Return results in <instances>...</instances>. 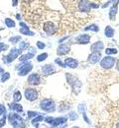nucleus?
<instances>
[{
	"instance_id": "obj_1",
	"label": "nucleus",
	"mask_w": 119,
	"mask_h": 128,
	"mask_svg": "<svg viewBox=\"0 0 119 128\" xmlns=\"http://www.w3.org/2000/svg\"><path fill=\"white\" fill-rule=\"evenodd\" d=\"M8 121L13 128H26L24 119L15 112H11L8 114Z\"/></svg>"
},
{
	"instance_id": "obj_2",
	"label": "nucleus",
	"mask_w": 119,
	"mask_h": 128,
	"mask_svg": "<svg viewBox=\"0 0 119 128\" xmlns=\"http://www.w3.org/2000/svg\"><path fill=\"white\" fill-rule=\"evenodd\" d=\"M59 29H60V25H58L55 21H52V20L46 21L44 23V25H43L44 32H46L47 34H49V36L56 34V32H58Z\"/></svg>"
},
{
	"instance_id": "obj_3",
	"label": "nucleus",
	"mask_w": 119,
	"mask_h": 128,
	"mask_svg": "<svg viewBox=\"0 0 119 128\" xmlns=\"http://www.w3.org/2000/svg\"><path fill=\"white\" fill-rule=\"evenodd\" d=\"M40 108L42 110L46 112H56V104L51 98H44L40 102Z\"/></svg>"
},
{
	"instance_id": "obj_4",
	"label": "nucleus",
	"mask_w": 119,
	"mask_h": 128,
	"mask_svg": "<svg viewBox=\"0 0 119 128\" xmlns=\"http://www.w3.org/2000/svg\"><path fill=\"white\" fill-rule=\"evenodd\" d=\"M44 120L47 123H50L52 128H55L60 126L61 124L66 123L67 120H68V117H65V116H62V117H50V116H48V117H45Z\"/></svg>"
},
{
	"instance_id": "obj_5",
	"label": "nucleus",
	"mask_w": 119,
	"mask_h": 128,
	"mask_svg": "<svg viewBox=\"0 0 119 128\" xmlns=\"http://www.w3.org/2000/svg\"><path fill=\"white\" fill-rule=\"evenodd\" d=\"M66 77H67L68 83L71 86V88L73 89V91L75 92V89H76L77 94H78V92H80V90L82 88V83L80 82V80L77 78H75L74 76L70 75V74H66Z\"/></svg>"
},
{
	"instance_id": "obj_6",
	"label": "nucleus",
	"mask_w": 119,
	"mask_h": 128,
	"mask_svg": "<svg viewBox=\"0 0 119 128\" xmlns=\"http://www.w3.org/2000/svg\"><path fill=\"white\" fill-rule=\"evenodd\" d=\"M24 96H25L27 100H29V102H34V100H36L39 98V93H38V91H37L36 89L28 88V89L25 90Z\"/></svg>"
},
{
	"instance_id": "obj_7",
	"label": "nucleus",
	"mask_w": 119,
	"mask_h": 128,
	"mask_svg": "<svg viewBox=\"0 0 119 128\" xmlns=\"http://www.w3.org/2000/svg\"><path fill=\"white\" fill-rule=\"evenodd\" d=\"M33 69V64L31 62L26 61L24 64H22L18 69V75L19 76H26L31 70Z\"/></svg>"
},
{
	"instance_id": "obj_8",
	"label": "nucleus",
	"mask_w": 119,
	"mask_h": 128,
	"mask_svg": "<svg viewBox=\"0 0 119 128\" xmlns=\"http://www.w3.org/2000/svg\"><path fill=\"white\" fill-rule=\"evenodd\" d=\"M114 64H115V58H113L111 56H106L101 60L100 66H101V68L105 69V70H109L113 67Z\"/></svg>"
},
{
	"instance_id": "obj_9",
	"label": "nucleus",
	"mask_w": 119,
	"mask_h": 128,
	"mask_svg": "<svg viewBox=\"0 0 119 128\" xmlns=\"http://www.w3.org/2000/svg\"><path fill=\"white\" fill-rule=\"evenodd\" d=\"M21 52H22V50H21L20 48H19V49H17V48H13V49L10 51V53L5 57V59L3 58V60H4L6 63H11L12 61H14L18 56L21 54Z\"/></svg>"
},
{
	"instance_id": "obj_10",
	"label": "nucleus",
	"mask_w": 119,
	"mask_h": 128,
	"mask_svg": "<svg viewBox=\"0 0 119 128\" xmlns=\"http://www.w3.org/2000/svg\"><path fill=\"white\" fill-rule=\"evenodd\" d=\"M41 77L39 74L37 73H33L28 77V84L31 86H38L41 84Z\"/></svg>"
},
{
	"instance_id": "obj_11",
	"label": "nucleus",
	"mask_w": 119,
	"mask_h": 128,
	"mask_svg": "<svg viewBox=\"0 0 119 128\" xmlns=\"http://www.w3.org/2000/svg\"><path fill=\"white\" fill-rule=\"evenodd\" d=\"M101 58V53L99 51H93L89 56H88V59L87 61L90 64H95L97 63Z\"/></svg>"
},
{
	"instance_id": "obj_12",
	"label": "nucleus",
	"mask_w": 119,
	"mask_h": 128,
	"mask_svg": "<svg viewBox=\"0 0 119 128\" xmlns=\"http://www.w3.org/2000/svg\"><path fill=\"white\" fill-rule=\"evenodd\" d=\"M56 72V68L52 64H46L42 67V73L44 76H49L51 74H54Z\"/></svg>"
},
{
	"instance_id": "obj_13",
	"label": "nucleus",
	"mask_w": 119,
	"mask_h": 128,
	"mask_svg": "<svg viewBox=\"0 0 119 128\" xmlns=\"http://www.w3.org/2000/svg\"><path fill=\"white\" fill-rule=\"evenodd\" d=\"M90 40V36L87 34H80L76 38H75V42L76 44H88Z\"/></svg>"
},
{
	"instance_id": "obj_14",
	"label": "nucleus",
	"mask_w": 119,
	"mask_h": 128,
	"mask_svg": "<svg viewBox=\"0 0 119 128\" xmlns=\"http://www.w3.org/2000/svg\"><path fill=\"white\" fill-rule=\"evenodd\" d=\"M113 1H114L113 5L109 10V18H110L111 21L115 20V16H116V13H117V5H118L119 0H113Z\"/></svg>"
},
{
	"instance_id": "obj_15",
	"label": "nucleus",
	"mask_w": 119,
	"mask_h": 128,
	"mask_svg": "<svg viewBox=\"0 0 119 128\" xmlns=\"http://www.w3.org/2000/svg\"><path fill=\"white\" fill-rule=\"evenodd\" d=\"M69 50H70L69 46H68V44H61L58 48V49H57V54L60 55V56L66 55V54H68V52H69Z\"/></svg>"
},
{
	"instance_id": "obj_16",
	"label": "nucleus",
	"mask_w": 119,
	"mask_h": 128,
	"mask_svg": "<svg viewBox=\"0 0 119 128\" xmlns=\"http://www.w3.org/2000/svg\"><path fill=\"white\" fill-rule=\"evenodd\" d=\"M65 64L68 67H69V68L74 69V68H76L78 66V61L75 60V59H73V58H71V57H68V58L65 59Z\"/></svg>"
},
{
	"instance_id": "obj_17",
	"label": "nucleus",
	"mask_w": 119,
	"mask_h": 128,
	"mask_svg": "<svg viewBox=\"0 0 119 128\" xmlns=\"http://www.w3.org/2000/svg\"><path fill=\"white\" fill-rule=\"evenodd\" d=\"M103 48H104L103 42H94V44L91 46L90 48H91L92 51H98V50H101Z\"/></svg>"
},
{
	"instance_id": "obj_18",
	"label": "nucleus",
	"mask_w": 119,
	"mask_h": 128,
	"mask_svg": "<svg viewBox=\"0 0 119 128\" xmlns=\"http://www.w3.org/2000/svg\"><path fill=\"white\" fill-rule=\"evenodd\" d=\"M44 119H45V117H44L43 115H38V116H36V117H34V119L32 120V125H33L34 127L38 128L39 127V122L43 121Z\"/></svg>"
},
{
	"instance_id": "obj_19",
	"label": "nucleus",
	"mask_w": 119,
	"mask_h": 128,
	"mask_svg": "<svg viewBox=\"0 0 119 128\" xmlns=\"http://www.w3.org/2000/svg\"><path fill=\"white\" fill-rule=\"evenodd\" d=\"M10 108L13 110V112H23V106L19 104H16V102H13V104H10Z\"/></svg>"
},
{
	"instance_id": "obj_20",
	"label": "nucleus",
	"mask_w": 119,
	"mask_h": 128,
	"mask_svg": "<svg viewBox=\"0 0 119 128\" xmlns=\"http://www.w3.org/2000/svg\"><path fill=\"white\" fill-rule=\"evenodd\" d=\"M33 57H34V53L29 52V53H26V54H24V55L20 56V57H19V60H20V61H22V62H26V61H28L29 59L33 58Z\"/></svg>"
},
{
	"instance_id": "obj_21",
	"label": "nucleus",
	"mask_w": 119,
	"mask_h": 128,
	"mask_svg": "<svg viewBox=\"0 0 119 128\" xmlns=\"http://www.w3.org/2000/svg\"><path fill=\"white\" fill-rule=\"evenodd\" d=\"M105 36L107 38H112L114 36V30L110 27V26H107L105 28Z\"/></svg>"
},
{
	"instance_id": "obj_22",
	"label": "nucleus",
	"mask_w": 119,
	"mask_h": 128,
	"mask_svg": "<svg viewBox=\"0 0 119 128\" xmlns=\"http://www.w3.org/2000/svg\"><path fill=\"white\" fill-rule=\"evenodd\" d=\"M20 32L21 34H25V36H34V32H31L30 30H29V28L28 27H25V28H21L20 29Z\"/></svg>"
},
{
	"instance_id": "obj_23",
	"label": "nucleus",
	"mask_w": 119,
	"mask_h": 128,
	"mask_svg": "<svg viewBox=\"0 0 119 128\" xmlns=\"http://www.w3.org/2000/svg\"><path fill=\"white\" fill-rule=\"evenodd\" d=\"M5 25L8 28H14L15 27V22L12 19H10V18H6L5 19Z\"/></svg>"
},
{
	"instance_id": "obj_24",
	"label": "nucleus",
	"mask_w": 119,
	"mask_h": 128,
	"mask_svg": "<svg viewBox=\"0 0 119 128\" xmlns=\"http://www.w3.org/2000/svg\"><path fill=\"white\" fill-rule=\"evenodd\" d=\"M48 58V53L44 52V53H41L39 56H37V61L38 62H43L44 60H46Z\"/></svg>"
},
{
	"instance_id": "obj_25",
	"label": "nucleus",
	"mask_w": 119,
	"mask_h": 128,
	"mask_svg": "<svg viewBox=\"0 0 119 128\" xmlns=\"http://www.w3.org/2000/svg\"><path fill=\"white\" fill-rule=\"evenodd\" d=\"M85 30V31H91V32H97L98 31H99V28H98L96 25H90V26L86 27Z\"/></svg>"
},
{
	"instance_id": "obj_26",
	"label": "nucleus",
	"mask_w": 119,
	"mask_h": 128,
	"mask_svg": "<svg viewBox=\"0 0 119 128\" xmlns=\"http://www.w3.org/2000/svg\"><path fill=\"white\" fill-rule=\"evenodd\" d=\"M13 100H14V102H20L22 100V94L20 93V91H16L13 94Z\"/></svg>"
},
{
	"instance_id": "obj_27",
	"label": "nucleus",
	"mask_w": 119,
	"mask_h": 128,
	"mask_svg": "<svg viewBox=\"0 0 119 128\" xmlns=\"http://www.w3.org/2000/svg\"><path fill=\"white\" fill-rule=\"evenodd\" d=\"M68 118L70 119V120H76L77 118H78V115H77V113H75L74 112H70L69 113H68Z\"/></svg>"
},
{
	"instance_id": "obj_28",
	"label": "nucleus",
	"mask_w": 119,
	"mask_h": 128,
	"mask_svg": "<svg viewBox=\"0 0 119 128\" xmlns=\"http://www.w3.org/2000/svg\"><path fill=\"white\" fill-rule=\"evenodd\" d=\"M105 53L107 55H109V54H116L117 53V49L116 48H106L105 49Z\"/></svg>"
},
{
	"instance_id": "obj_29",
	"label": "nucleus",
	"mask_w": 119,
	"mask_h": 128,
	"mask_svg": "<svg viewBox=\"0 0 119 128\" xmlns=\"http://www.w3.org/2000/svg\"><path fill=\"white\" fill-rule=\"evenodd\" d=\"M85 108H86V106H85V104H81L80 106H78V108H77V110L80 113H82V114H84L85 113Z\"/></svg>"
},
{
	"instance_id": "obj_30",
	"label": "nucleus",
	"mask_w": 119,
	"mask_h": 128,
	"mask_svg": "<svg viewBox=\"0 0 119 128\" xmlns=\"http://www.w3.org/2000/svg\"><path fill=\"white\" fill-rule=\"evenodd\" d=\"M39 115V113L36 112H27V117H28V119H32L33 117H36V116H38Z\"/></svg>"
},
{
	"instance_id": "obj_31",
	"label": "nucleus",
	"mask_w": 119,
	"mask_h": 128,
	"mask_svg": "<svg viewBox=\"0 0 119 128\" xmlns=\"http://www.w3.org/2000/svg\"><path fill=\"white\" fill-rule=\"evenodd\" d=\"M28 48H29V42H20V48H21V50H25Z\"/></svg>"
},
{
	"instance_id": "obj_32",
	"label": "nucleus",
	"mask_w": 119,
	"mask_h": 128,
	"mask_svg": "<svg viewBox=\"0 0 119 128\" xmlns=\"http://www.w3.org/2000/svg\"><path fill=\"white\" fill-rule=\"evenodd\" d=\"M9 78H10V74L8 72H4L3 75H2V77H1V81L4 83V82H6V81L8 80Z\"/></svg>"
},
{
	"instance_id": "obj_33",
	"label": "nucleus",
	"mask_w": 119,
	"mask_h": 128,
	"mask_svg": "<svg viewBox=\"0 0 119 128\" xmlns=\"http://www.w3.org/2000/svg\"><path fill=\"white\" fill-rule=\"evenodd\" d=\"M19 40H21V36H12V38H10V42H12V44H16L18 42Z\"/></svg>"
},
{
	"instance_id": "obj_34",
	"label": "nucleus",
	"mask_w": 119,
	"mask_h": 128,
	"mask_svg": "<svg viewBox=\"0 0 119 128\" xmlns=\"http://www.w3.org/2000/svg\"><path fill=\"white\" fill-rule=\"evenodd\" d=\"M6 114V108L4 104H0V116L2 115H5Z\"/></svg>"
},
{
	"instance_id": "obj_35",
	"label": "nucleus",
	"mask_w": 119,
	"mask_h": 128,
	"mask_svg": "<svg viewBox=\"0 0 119 128\" xmlns=\"http://www.w3.org/2000/svg\"><path fill=\"white\" fill-rule=\"evenodd\" d=\"M36 46H37V48H38V49H44V48H46V44H45L44 42H37Z\"/></svg>"
},
{
	"instance_id": "obj_36",
	"label": "nucleus",
	"mask_w": 119,
	"mask_h": 128,
	"mask_svg": "<svg viewBox=\"0 0 119 128\" xmlns=\"http://www.w3.org/2000/svg\"><path fill=\"white\" fill-rule=\"evenodd\" d=\"M5 124H6V117H5V115H4V117L0 118V128L3 127Z\"/></svg>"
},
{
	"instance_id": "obj_37",
	"label": "nucleus",
	"mask_w": 119,
	"mask_h": 128,
	"mask_svg": "<svg viewBox=\"0 0 119 128\" xmlns=\"http://www.w3.org/2000/svg\"><path fill=\"white\" fill-rule=\"evenodd\" d=\"M8 48V46L5 44H0V52L3 51V50H6Z\"/></svg>"
},
{
	"instance_id": "obj_38",
	"label": "nucleus",
	"mask_w": 119,
	"mask_h": 128,
	"mask_svg": "<svg viewBox=\"0 0 119 128\" xmlns=\"http://www.w3.org/2000/svg\"><path fill=\"white\" fill-rule=\"evenodd\" d=\"M55 62H56V63H58V65H60V66H62V67H66V66H67L66 64L63 63V62H62V61H61L59 58H57V59L55 60Z\"/></svg>"
},
{
	"instance_id": "obj_39",
	"label": "nucleus",
	"mask_w": 119,
	"mask_h": 128,
	"mask_svg": "<svg viewBox=\"0 0 119 128\" xmlns=\"http://www.w3.org/2000/svg\"><path fill=\"white\" fill-rule=\"evenodd\" d=\"M12 1H13V2H12V5H13V6H16L18 3V0H12Z\"/></svg>"
},
{
	"instance_id": "obj_40",
	"label": "nucleus",
	"mask_w": 119,
	"mask_h": 128,
	"mask_svg": "<svg viewBox=\"0 0 119 128\" xmlns=\"http://www.w3.org/2000/svg\"><path fill=\"white\" fill-rule=\"evenodd\" d=\"M116 70H117V72H119V59L116 62Z\"/></svg>"
},
{
	"instance_id": "obj_41",
	"label": "nucleus",
	"mask_w": 119,
	"mask_h": 128,
	"mask_svg": "<svg viewBox=\"0 0 119 128\" xmlns=\"http://www.w3.org/2000/svg\"><path fill=\"white\" fill-rule=\"evenodd\" d=\"M16 18H17L18 20H21V16H20L19 14H17V15H16Z\"/></svg>"
},
{
	"instance_id": "obj_42",
	"label": "nucleus",
	"mask_w": 119,
	"mask_h": 128,
	"mask_svg": "<svg viewBox=\"0 0 119 128\" xmlns=\"http://www.w3.org/2000/svg\"><path fill=\"white\" fill-rule=\"evenodd\" d=\"M115 127H116V128H119V121L117 122V123H116V126H115Z\"/></svg>"
},
{
	"instance_id": "obj_43",
	"label": "nucleus",
	"mask_w": 119,
	"mask_h": 128,
	"mask_svg": "<svg viewBox=\"0 0 119 128\" xmlns=\"http://www.w3.org/2000/svg\"><path fill=\"white\" fill-rule=\"evenodd\" d=\"M72 128H80V127H78V126H73Z\"/></svg>"
},
{
	"instance_id": "obj_44",
	"label": "nucleus",
	"mask_w": 119,
	"mask_h": 128,
	"mask_svg": "<svg viewBox=\"0 0 119 128\" xmlns=\"http://www.w3.org/2000/svg\"></svg>"
}]
</instances>
